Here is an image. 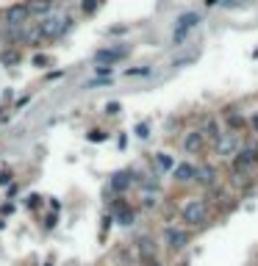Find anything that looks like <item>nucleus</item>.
Instances as JSON below:
<instances>
[{"label": "nucleus", "instance_id": "obj_1", "mask_svg": "<svg viewBox=\"0 0 258 266\" xmlns=\"http://www.w3.org/2000/svg\"><path fill=\"white\" fill-rule=\"evenodd\" d=\"M181 216H183V222L186 224H203L208 219V206L203 200H189L186 206H183V211H181Z\"/></svg>", "mask_w": 258, "mask_h": 266}, {"label": "nucleus", "instance_id": "obj_2", "mask_svg": "<svg viewBox=\"0 0 258 266\" xmlns=\"http://www.w3.org/2000/svg\"><path fill=\"white\" fill-rule=\"evenodd\" d=\"M197 23H200V14H194V11H189V14H181V17H178V25H175V33H172V42L181 45L183 36H186V33L192 31Z\"/></svg>", "mask_w": 258, "mask_h": 266}, {"label": "nucleus", "instance_id": "obj_3", "mask_svg": "<svg viewBox=\"0 0 258 266\" xmlns=\"http://www.w3.org/2000/svg\"><path fill=\"white\" fill-rule=\"evenodd\" d=\"M28 6L25 3H17V6H9V9H6V23L11 25V28H19V25L25 23V19H28Z\"/></svg>", "mask_w": 258, "mask_h": 266}, {"label": "nucleus", "instance_id": "obj_4", "mask_svg": "<svg viewBox=\"0 0 258 266\" xmlns=\"http://www.w3.org/2000/svg\"><path fill=\"white\" fill-rule=\"evenodd\" d=\"M70 25H72V19H45V23L39 25V33H42V36H61Z\"/></svg>", "mask_w": 258, "mask_h": 266}, {"label": "nucleus", "instance_id": "obj_5", "mask_svg": "<svg viewBox=\"0 0 258 266\" xmlns=\"http://www.w3.org/2000/svg\"><path fill=\"white\" fill-rule=\"evenodd\" d=\"M125 56H128V47H106V50L94 53V61H97V64H108V67H111L114 61H120V58H125Z\"/></svg>", "mask_w": 258, "mask_h": 266}, {"label": "nucleus", "instance_id": "obj_6", "mask_svg": "<svg viewBox=\"0 0 258 266\" xmlns=\"http://www.w3.org/2000/svg\"><path fill=\"white\" fill-rule=\"evenodd\" d=\"M216 153L222 155V158H233L236 155V136L233 133H225L220 141H216Z\"/></svg>", "mask_w": 258, "mask_h": 266}, {"label": "nucleus", "instance_id": "obj_7", "mask_svg": "<svg viewBox=\"0 0 258 266\" xmlns=\"http://www.w3.org/2000/svg\"><path fill=\"white\" fill-rule=\"evenodd\" d=\"M203 145H206L203 131H192V133L183 136V150H186V153H197V150H203Z\"/></svg>", "mask_w": 258, "mask_h": 266}, {"label": "nucleus", "instance_id": "obj_8", "mask_svg": "<svg viewBox=\"0 0 258 266\" xmlns=\"http://www.w3.org/2000/svg\"><path fill=\"white\" fill-rule=\"evenodd\" d=\"M167 241L172 250H183L189 244V233L186 230H175V228H167Z\"/></svg>", "mask_w": 258, "mask_h": 266}, {"label": "nucleus", "instance_id": "obj_9", "mask_svg": "<svg viewBox=\"0 0 258 266\" xmlns=\"http://www.w3.org/2000/svg\"><path fill=\"white\" fill-rule=\"evenodd\" d=\"M175 180L178 183H189V180H197V169L192 167V163H178V167L172 169Z\"/></svg>", "mask_w": 258, "mask_h": 266}, {"label": "nucleus", "instance_id": "obj_10", "mask_svg": "<svg viewBox=\"0 0 258 266\" xmlns=\"http://www.w3.org/2000/svg\"><path fill=\"white\" fill-rule=\"evenodd\" d=\"M25 6H28L31 14H47L53 9V0H28Z\"/></svg>", "mask_w": 258, "mask_h": 266}, {"label": "nucleus", "instance_id": "obj_11", "mask_svg": "<svg viewBox=\"0 0 258 266\" xmlns=\"http://www.w3.org/2000/svg\"><path fill=\"white\" fill-rule=\"evenodd\" d=\"M258 158V150H242V153L239 155H236V167H239V169H244V167H250V163H253Z\"/></svg>", "mask_w": 258, "mask_h": 266}, {"label": "nucleus", "instance_id": "obj_12", "mask_svg": "<svg viewBox=\"0 0 258 266\" xmlns=\"http://www.w3.org/2000/svg\"><path fill=\"white\" fill-rule=\"evenodd\" d=\"M128 183H131V172H117L111 177V189H114V192H125Z\"/></svg>", "mask_w": 258, "mask_h": 266}, {"label": "nucleus", "instance_id": "obj_13", "mask_svg": "<svg viewBox=\"0 0 258 266\" xmlns=\"http://www.w3.org/2000/svg\"><path fill=\"white\" fill-rule=\"evenodd\" d=\"M203 136H206V141H208V145H216V141L222 139V133L216 131V122H214V119H208V125L203 128Z\"/></svg>", "mask_w": 258, "mask_h": 266}, {"label": "nucleus", "instance_id": "obj_14", "mask_svg": "<svg viewBox=\"0 0 258 266\" xmlns=\"http://www.w3.org/2000/svg\"><path fill=\"white\" fill-rule=\"evenodd\" d=\"M197 180L211 186V183L216 180V169H214V167H203V169H197Z\"/></svg>", "mask_w": 258, "mask_h": 266}, {"label": "nucleus", "instance_id": "obj_15", "mask_svg": "<svg viewBox=\"0 0 258 266\" xmlns=\"http://www.w3.org/2000/svg\"><path fill=\"white\" fill-rule=\"evenodd\" d=\"M0 64H3V67L19 64V53L17 50H3V53H0Z\"/></svg>", "mask_w": 258, "mask_h": 266}, {"label": "nucleus", "instance_id": "obj_16", "mask_svg": "<svg viewBox=\"0 0 258 266\" xmlns=\"http://www.w3.org/2000/svg\"><path fill=\"white\" fill-rule=\"evenodd\" d=\"M117 219H120V224H133V211L125 208V206L120 202V208H117Z\"/></svg>", "mask_w": 258, "mask_h": 266}, {"label": "nucleus", "instance_id": "obj_17", "mask_svg": "<svg viewBox=\"0 0 258 266\" xmlns=\"http://www.w3.org/2000/svg\"><path fill=\"white\" fill-rule=\"evenodd\" d=\"M139 252H142V258H147V261H153V241H150V238H142V241H139Z\"/></svg>", "mask_w": 258, "mask_h": 266}, {"label": "nucleus", "instance_id": "obj_18", "mask_svg": "<svg viewBox=\"0 0 258 266\" xmlns=\"http://www.w3.org/2000/svg\"><path fill=\"white\" fill-rule=\"evenodd\" d=\"M155 163H158V167H161V169H175V163H172V158H169V155H167V153H161V155H158V158H155Z\"/></svg>", "mask_w": 258, "mask_h": 266}, {"label": "nucleus", "instance_id": "obj_19", "mask_svg": "<svg viewBox=\"0 0 258 266\" xmlns=\"http://www.w3.org/2000/svg\"><path fill=\"white\" fill-rule=\"evenodd\" d=\"M200 58V50H194V53H189V56H183L175 61V67H183V64H192V61H197Z\"/></svg>", "mask_w": 258, "mask_h": 266}, {"label": "nucleus", "instance_id": "obj_20", "mask_svg": "<svg viewBox=\"0 0 258 266\" xmlns=\"http://www.w3.org/2000/svg\"><path fill=\"white\" fill-rule=\"evenodd\" d=\"M100 9V0H84V14H94Z\"/></svg>", "mask_w": 258, "mask_h": 266}, {"label": "nucleus", "instance_id": "obj_21", "mask_svg": "<svg viewBox=\"0 0 258 266\" xmlns=\"http://www.w3.org/2000/svg\"><path fill=\"white\" fill-rule=\"evenodd\" d=\"M128 78H136V75H150V67H136V70H128Z\"/></svg>", "mask_w": 258, "mask_h": 266}, {"label": "nucleus", "instance_id": "obj_22", "mask_svg": "<svg viewBox=\"0 0 258 266\" xmlns=\"http://www.w3.org/2000/svg\"><path fill=\"white\" fill-rule=\"evenodd\" d=\"M228 9H242V6H250V0H228Z\"/></svg>", "mask_w": 258, "mask_h": 266}, {"label": "nucleus", "instance_id": "obj_23", "mask_svg": "<svg viewBox=\"0 0 258 266\" xmlns=\"http://www.w3.org/2000/svg\"><path fill=\"white\" fill-rule=\"evenodd\" d=\"M136 136H139V139H147V136H150V133H147V125H142V122H139V125H136Z\"/></svg>", "mask_w": 258, "mask_h": 266}, {"label": "nucleus", "instance_id": "obj_24", "mask_svg": "<svg viewBox=\"0 0 258 266\" xmlns=\"http://www.w3.org/2000/svg\"><path fill=\"white\" fill-rule=\"evenodd\" d=\"M103 139H106L103 131H92V133H89V141H103Z\"/></svg>", "mask_w": 258, "mask_h": 266}, {"label": "nucleus", "instance_id": "obj_25", "mask_svg": "<svg viewBox=\"0 0 258 266\" xmlns=\"http://www.w3.org/2000/svg\"><path fill=\"white\" fill-rule=\"evenodd\" d=\"M94 70H97V75H108V72H111V67H108V64H100V67H94Z\"/></svg>", "mask_w": 258, "mask_h": 266}, {"label": "nucleus", "instance_id": "obj_26", "mask_svg": "<svg viewBox=\"0 0 258 266\" xmlns=\"http://www.w3.org/2000/svg\"><path fill=\"white\" fill-rule=\"evenodd\" d=\"M39 206V194H31L28 197V208H36Z\"/></svg>", "mask_w": 258, "mask_h": 266}, {"label": "nucleus", "instance_id": "obj_27", "mask_svg": "<svg viewBox=\"0 0 258 266\" xmlns=\"http://www.w3.org/2000/svg\"><path fill=\"white\" fill-rule=\"evenodd\" d=\"M9 180H11V172H0V186H6Z\"/></svg>", "mask_w": 258, "mask_h": 266}, {"label": "nucleus", "instance_id": "obj_28", "mask_svg": "<svg viewBox=\"0 0 258 266\" xmlns=\"http://www.w3.org/2000/svg\"><path fill=\"white\" fill-rule=\"evenodd\" d=\"M253 128H255V131H258V114H255V117H253Z\"/></svg>", "mask_w": 258, "mask_h": 266}, {"label": "nucleus", "instance_id": "obj_29", "mask_svg": "<svg viewBox=\"0 0 258 266\" xmlns=\"http://www.w3.org/2000/svg\"><path fill=\"white\" fill-rule=\"evenodd\" d=\"M145 266H161V263H158V261H147Z\"/></svg>", "mask_w": 258, "mask_h": 266}, {"label": "nucleus", "instance_id": "obj_30", "mask_svg": "<svg viewBox=\"0 0 258 266\" xmlns=\"http://www.w3.org/2000/svg\"><path fill=\"white\" fill-rule=\"evenodd\" d=\"M216 3H220V0H206V6H216Z\"/></svg>", "mask_w": 258, "mask_h": 266}]
</instances>
